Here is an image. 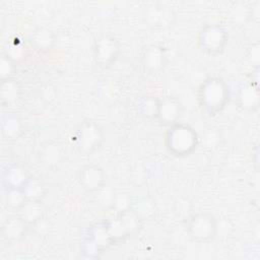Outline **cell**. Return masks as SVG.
Masks as SVG:
<instances>
[{
    "instance_id": "obj_1",
    "label": "cell",
    "mask_w": 260,
    "mask_h": 260,
    "mask_svg": "<svg viewBox=\"0 0 260 260\" xmlns=\"http://www.w3.org/2000/svg\"><path fill=\"white\" fill-rule=\"evenodd\" d=\"M231 96L226 82L218 76L207 77L198 87L197 99L200 108L209 116L222 112Z\"/></svg>"
},
{
    "instance_id": "obj_2",
    "label": "cell",
    "mask_w": 260,
    "mask_h": 260,
    "mask_svg": "<svg viewBox=\"0 0 260 260\" xmlns=\"http://www.w3.org/2000/svg\"><path fill=\"white\" fill-rule=\"evenodd\" d=\"M199 144V136L195 129L186 123L178 122L168 129L165 134V146L174 156L190 155Z\"/></svg>"
},
{
    "instance_id": "obj_3",
    "label": "cell",
    "mask_w": 260,
    "mask_h": 260,
    "mask_svg": "<svg viewBox=\"0 0 260 260\" xmlns=\"http://www.w3.org/2000/svg\"><path fill=\"white\" fill-rule=\"evenodd\" d=\"M72 138L79 152L90 154L99 150L103 145L105 132L96 121L87 119L77 126Z\"/></svg>"
},
{
    "instance_id": "obj_4",
    "label": "cell",
    "mask_w": 260,
    "mask_h": 260,
    "mask_svg": "<svg viewBox=\"0 0 260 260\" xmlns=\"http://www.w3.org/2000/svg\"><path fill=\"white\" fill-rule=\"evenodd\" d=\"M186 231L192 241L209 243L217 235V220L207 211H199L188 217Z\"/></svg>"
},
{
    "instance_id": "obj_5",
    "label": "cell",
    "mask_w": 260,
    "mask_h": 260,
    "mask_svg": "<svg viewBox=\"0 0 260 260\" xmlns=\"http://www.w3.org/2000/svg\"><path fill=\"white\" fill-rule=\"evenodd\" d=\"M198 46L207 55L222 53L229 41L226 28L219 23H208L201 27L198 32Z\"/></svg>"
},
{
    "instance_id": "obj_6",
    "label": "cell",
    "mask_w": 260,
    "mask_h": 260,
    "mask_svg": "<svg viewBox=\"0 0 260 260\" xmlns=\"http://www.w3.org/2000/svg\"><path fill=\"white\" fill-rule=\"evenodd\" d=\"M93 60L101 68H109L119 58L121 53V45L119 40L111 35L104 34L94 40Z\"/></svg>"
},
{
    "instance_id": "obj_7",
    "label": "cell",
    "mask_w": 260,
    "mask_h": 260,
    "mask_svg": "<svg viewBox=\"0 0 260 260\" xmlns=\"http://www.w3.org/2000/svg\"><path fill=\"white\" fill-rule=\"evenodd\" d=\"M139 60L143 69L148 73H159L168 65L167 50L165 47L157 44L145 46L140 53Z\"/></svg>"
},
{
    "instance_id": "obj_8",
    "label": "cell",
    "mask_w": 260,
    "mask_h": 260,
    "mask_svg": "<svg viewBox=\"0 0 260 260\" xmlns=\"http://www.w3.org/2000/svg\"><path fill=\"white\" fill-rule=\"evenodd\" d=\"M77 179L81 188L87 193L101 191L106 184V175L104 170L95 164L87 165L78 172Z\"/></svg>"
},
{
    "instance_id": "obj_9",
    "label": "cell",
    "mask_w": 260,
    "mask_h": 260,
    "mask_svg": "<svg viewBox=\"0 0 260 260\" xmlns=\"http://www.w3.org/2000/svg\"><path fill=\"white\" fill-rule=\"evenodd\" d=\"M143 18L145 23L152 28H169L175 20L174 10L164 4H153L144 10Z\"/></svg>"
},
{
    "instance_id": "obj_10",
    "label": "cell",
    "mask_w": 260,
    "mask_h": 260,
    "mask_svg": "<svg viewBox=\"0 0 260 260\" xmlns=\"http://www.w3.org/2000/svg\"><path fill=\"white\" fill-rule=\"evenodd\" d=\"M184 112L182 102L178 96L168 95L159 100L156 120L165 125L172 126L179 122Z\"/></svg>"
},
{
    "instance_id": "obj_11",
    "label": "cell",
    "mask_w": 260,
    "mask_h": 260,
    "mask_svg": "<svg viewBox=\"0 0 260 260\" xmlns=\"http://www.w3.org/2000/svg\"><path fill=\"white\" fill-rule=\"evenodd\" d=\"M236 103L238 107L245 112H255L259 106V91L257 85H254L253 82L243 84L238 90Z\"/></svg>"
},
{
    "instance_id": "obj_12",
    "label": "cell",
    "mask_w": 260,
    "mask_h": 260,
    "mask_svg": "<svg viewBox=\"0 0 260 260\" xmlns=\"http://www.w3.org/2000/svg\"><path fill=\"white\" fill-rule=\"evenodd\" d=\"M26 169L20 164H14L6 168L3 172L2 181L6 189H22L29 180Z\"/></svg>"
},
{
    "instance_id": "obj_13",
    "label": "cell",
    "mask_w": 260,
    "mask_h": 260,
    "mask_svg": "<svg viewBox=\"0 0 260 260\" xmlns=\"http://www.w3.org/2000/svg\"><path fill=\"white\" fill-rule=\"evenodd\" d=\"M28 226L29 225L16 214L15 216L7 218L3 223L1 229L2 237L7 242H18L25 237Z\"/></svg>"
},
{
    "instance_id": "obj_14",
    "label": "cell",
    "mask_w": 260,
    "mask_h": 260,
    "mask_svg": "<svg viewBox=\"0 0 260 260\" xmlns=\"http://www.w3.org/2000/svg\"><path fill=\"white\" fill-rule=\"evenodd\" d=\"M16 212L22 220L31 226L38 220L44 217V206L42 201L27 199Z\"/></svg>"
},
{
    "instance_id": "obj_15",
    "label": "cell",
    "mask_w": 260,
    "mask_h": 260,
    "mask_svg": "<svg viewBox=\"0 0 260 260\" xmlns=\"http://www.w3.org/2000/svg\"><path fill=\"white\" fill-rule=\"evenodd\" d=\"M86 237L92 240L103 251L108 247L114 245L104 220L91 225L88 229Z\"/></svg>"
},
{
    "instance_id": "obj_16",
    "label": "cell",
    "mask_w": 260,
    "mask_h": 260,
    "mask_svg": "<svg viewBox=\"0 0 260 260\" xmlns=\"http://www.w3.org/2000/svg\"><path fill=\"white\" fill-rule=\"evenodd\" d=\"M159 100V98L150 94L141 96L136 103L137 113L147 119H156Z\"/></svg>"
},
{
    "instance_id": "obj_17",
    "label": "cell",
    "mask_w": 260,
    "mask_h": 260,
    "mask_svg": "<svg viewBox=\"0 0 260 260\" xmlns=\"http://www.w3.org/2000/svg\"><path fill=\"white\" fill-rule=\"evenodd\" d=\"M40 159L47 167H56L62 160V150L59 144L47 142L40 149Z\"/></svg>"
},
{
    "instance_id": "obj_18",
    "label": "cell",
    "mask_w": 260,
    "mask_h": 260,
    "mask_svg": "<svg viewBox=\"0 0 260 260\" xmlns=\"http://www.w3.org/2000/svg\"><path fill=\"white\" fill-rule=\"evenodd\" d=\"M22 191L26 199L43 201L47 194V186L41 179L30 177L26 184L23 186Z\"/></svg>"
},
{
    "instance_id": "obj_19",
    "label": "cell",
    "mask_w": 260,
    "mask_h": 260,
    "mask_svg": "<svg viewBox=\"0 0 260 260\" xmlns=\"http://www.w3.org/2000/svg\"><path fill=\"white\" fill-rule=\"evenodd\" d=\"M22 131L20 120L13 115H6L2 119V134L7 139L17 138Z\"/></svg>"
},
{
    "instance_id": "obj_20",
    "label": "cell",
    "mask_w": 260,
    "mask_h": 260,
    "mask_svg": "<svg viewBox=\"0 0 260 260\" xmlns=\"http://www.w3.org/2000/svg\"><path fill=\"white\" fill-rule=\"evenodd\" d=\"M221 139L222 136L218 128L208 127L202 132L201 136L199 137V143H201L207 149H213L219 146Z\"/></svg>"
},
{
    "instance_id": "obj_21",
    "label": "cell",
    "mask_w": 260,
    "mask_h": 260,
    "mask_svg": "<svg viewBox=\"0 0 260 260\" xmlns=\"http://www.w3.org/2000/svg\"><path fill=\"white\" fill-rule=\"evenodd\" d=\"M0 95L3 103L15 102L19 95V86L13 79H6L1 81Z\"/></svg>"
},
{
    "instance_id": "obj_22",
    "label": "cell",
    "mask_w": 260,
    "mask_h": 260,
    "mask_svg": "<svg viewBox=\"0 0 260 260\" xmlns=\"http://www.w3.org/2000/svg\"><path fill=\"white\" fill-rule=\"evenodd\" d=\"M32 42L40 50H49L50 48H52L55 42V38L50 30L45 28H39L35 31L32 36Z\"/></svg>"
},
{
    "instance_id": "obj_23",
    "label": "cell",
    "mask_w": 260,
    "mask_h": 260,
    "mask_svg": "<svg viewBox=\"0 0 260 260\" xmlns=\"http://www.w3.org/2000/svg\"><path fill=\"white\" fill-rule=\"evenodd\" d=\"M26 200L22 189H6L5 202L9 208L17 211Z\"/></svg>"
},
{
    "instance_id": "obj_24",
    "label": "cell",
    "mask_w": 260,
    "mask_h": 260,
    "mask_svg": "<svg viewBox=\"0 0 260 260\" xmlns=\"http://www.w3.org/2000/svg\"><path fill=\"white\" fill-rule=\"evenodd\" d=\"M16 71V64L15 61L8 55L3 54L0 59V75L1 81L6 79H12Z\"/></svg>"
},
{
    "instance_id": "obj_25",
    "label": "cell",
    "mask_w": 260,
    "mask_h": 260,
    "mask_svg": "<svg viewBox=\"0 0 260 260\" xmlns=\"http://www.w3.org/2000/svg\"><path fill=\"white\" fill-rule=\"evenodd\" d=\"M132 207V206H131ZM138 214L139 216L144 219L150 217L154 211H155V204L154 201L149 198V197H143L137 202L136 207H132Z\"/></svg>"
},
{
    "instance_id": "obj_26",
    "label": "cell",
    "mask_w": 260,
    "mask_h": 260,
    "mask_svg": "<svg viewBox=\"0 0 260 260\" xmlns=\"http://www.w3.org/2000/svg\"><path fill=\"white\" fill-rule=\"evenodd\" d=\"M131 199L130 197L125 194V193H117L113 195L112 202H111V207L115 210L116 213L125 211L129 208H131Z\"/></svg>"
},
{
    "instance_id": "obj_27",
    "label": "cell",
    "mask_w": 260,
    "mask_h": 260,
    "mask_svg": "<svg viewBox=\"0 0 260 260\" xmlns=\"http://www.w3.org/2000/svg\"><path fill=\"white\" fill-rule=\"evenodd\" d=\"M36 233L39 235V236H45L47 235L48 233H50L51 231V228H52V224L51 222L44 216L42 217L40 220H38L34 225H31Z\"/></svg>"
}]
</instances>
